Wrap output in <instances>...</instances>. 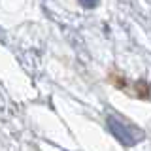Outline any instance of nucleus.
<instances>
[{"instance_id":"1","label":"nucleus","mask_w":151,"mask_h":151,"mask_svg":"<svg viewBox=\"0 0 151 151\" xmlns=\"http://www.w3.org/2000/svg\"><path fill=\"white\" fill-rule=\"evenodd\" d=\"M108 127H110L111 134L125 145H134L136 142L142 140V132L136 127H132L130 123H127L125 119H119L115 115L108 117Z\"/></svg>"}]
</instances>
